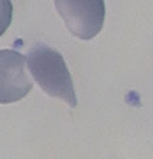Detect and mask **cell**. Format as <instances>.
I'll use <instances>...</instances> for the list:
<instances>
[{
	"mask_svg": "<svg viewBox=\"0 0 153 159\" xmlns=\"http://www.w3.org/2000/svg\"><path fill=\"white\" fill-rule=\"evenodd\" d=\"M27 64L33 78L45 93L76 108L78 100L71 74L63 56L45 44L35 45L27 54Z\"/></svg>",
	"mask_w": 153,
	"mask_h": 159,
	"instance_id": "cell-1",
	"label": "cell"
},
{
	"mask_svg": "<svg viewBox=\"0 0 153 159\" xmlns=\"http://www.w3.org/2000/svg\"><path fill=\"white\" fill-rule=\"evenodd\" d=\"M55 6L69 32L78 38L90 40L102 31L105 17L103 0L55 1Z\"/></svg>",
	"mask_w": 153,
	"mask_h": 159,
	"instance_id": "cell-2",
	"label": "cell"
},
{
	"mask_svg": "<svg viewBox=\"0 0 153 159\" xmlns=\"http://www.w3.org/2000/svg\"><path fill=\"white\" fill-rule=\"evenodd\" d=\"M26 62L27 57L17 51L0 50V104L17 102L33 89Z\"/></svg>",
	"mask_w": 153,
	"mask_h": 159,
	"instance_id": "cell-3",
	"label": "cell"
},
{
	"mask_svg": "<svg viewBox=\"0 0 153 159\" xmlns=\"http://www.w3.org/2000/svg\"><path fill=\"white\" fill-rule=\"evenodd\" d=\"M12 19V5L11 1H0V36L10 27Z\"/></svg>",
	"mask_w": 153,
	"mask_h": 159,
	"instance_id": "cell-4",
	"label": "cell"
}]
</instances>
